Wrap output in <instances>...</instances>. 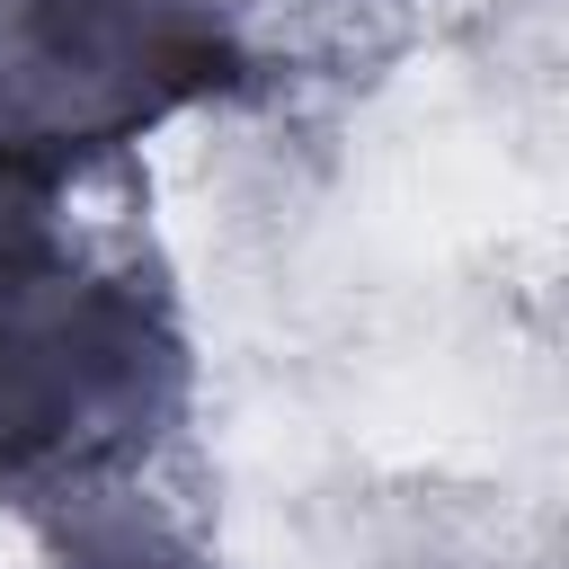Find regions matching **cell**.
I'll use <instances>...</instances> for the list:
<instances>
[{
  "mask_svg": "<svg viewBox=\"0 0 569 569\" xmlns=\"http://www.w3.org/2000/svg\"><path fill=\"white\" fill-rule=\"evenodd\" d=\"M53 569H213L187 533H169L160 516H133V507H89L71 516L62 533V560Z\"/></svg>",
  "mask_w": 569,
  "mask_h": 569,
  "instance_id": "3957f363",
  "label": "cell"
},
{
  "mask_svg": "<svg viewBox=\"0 0 569 569\" xmlns=\"http://www.w3.org/2000/svg\"><path fill=\"white\" fill-rule=\"evenodd\" d=\"M187 400L160 284L62 240L44 187L0 178V489H80L133 462Z\"/></svg>",
  "mask_w": 569,
  "mask_h": 569,
  "instance_id": "6da1fadb",
  "label": "cell"
},
{
  "mask_svg": "<svg viewBox=\"0 0 569 569\" xmlns=\"http://www.w3.org/2000/svg\"><path fill=\"white\" fill-rule=\"evenodd\" d=\"M213 0H0V178L62 196L71 169L240 89Z\"/></svg>",
  "mask_w": 569,
  "mask_h": 569,
  "instance_id": "7a4b0ae2",
  "label": "cell"
}]
</instances>
